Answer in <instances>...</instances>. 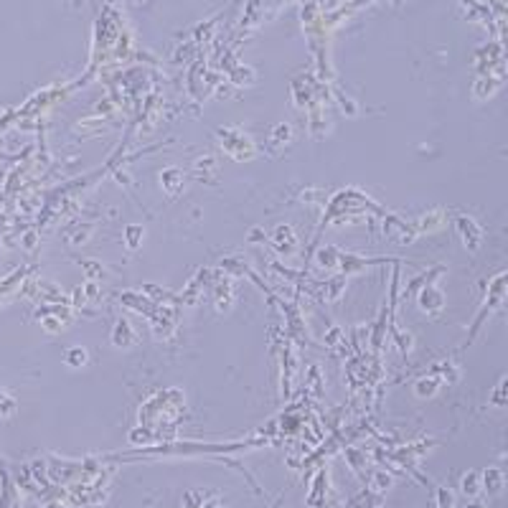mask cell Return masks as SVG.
I'll use <instances>...</instances> for the list:
<instances>
[{"mask_svg": "<svg viewBox=\"0 0 508 508\" xmlns=\"http://www.w3.org/2000/svg\"><path fill=\"white\" fill-rule=\"evenodd\" d=\"M457 232L462 234V239H465L467 249L475 252V247L480 244V229H478V224H475L473 219L460 217V219H457Z\"/></svg>", "mask_w": 508, "mask_h": 508, "instance_id": "7a4b0ae2", "label": "cell"}, {"mask_svg": "<svg viewBox=\"0 0 508 508\" xmlns=\"http://www.w3.org/2000/svg\"><path fill=\"white\" fill-rule=\"evenodd\" d=\"M460 491L465 493L467 498H478L480 491H483V485H480V473L467 470V473L462 475V480H460Z\"/></svg>", "mask_w": 508, "mask_h": 508, "instance_id": "3957f363", "label": "cell"}, {"mask_svg": "<svg viewBox=\"0 0 508 508\" xmlns=\"http://www.w3.org/2000/svg\"><path fill=\"white\" fill-rule=\"evenodd\" d=\"M491 402L493 404H501V407H506V404H508V376H506V379H501V384L496 386V394H493Z\"/></svg>", "mask_w": 508, "mask_h": 508, "instance_id": "277c9868", "label": "cell"}, {"mask_svg": "<svg viewBox=\"0 0 508 508\" xmlns=\"http://www.w3.org/2000/svg\"><path fill=\"white\" fill-rule=\"evenodd\" d=\"M480 485L488 496H501L503 488H506V475L498 470V467H485L480 473Z\"/></svg>", "mask_w": 508, "mask_h": 508, "instance_id": "6da1fadb", "label": "cell"}, {"mask_svg": "<svg viewBox=\"0 0 508 508\" xmlns=\"http://www.w3.org/2000/svg\"><path fill=\"white\" fill-rule=\"evenodd\" d=\"M465 508H488V506H485V501H480V498H470V501L465 503Z\"/></svg>", "mask_w": 508, "mask_h": 508, "instance_id": "8992f818", "label": "cell"}, {"mask_svg": "<svg viewBox=\"0 0 508 508\" xmlns=\"http://www.w3.org/2000/svg\"><path fill=\"white\" fill-rule=\"evenodd\" d=\"M455 503V496H452L450 488H440L437 491V508H452Z\"/></svg>", "mask_w": 508, "mask_h": 508, "instance_id": "5b68a950", "label": "cell"}]
</instances>
